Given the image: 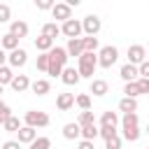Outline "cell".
Masks as SVG:
<instances>
[{
    "mask_svg": "<svg viewBox=\"0 0 149 149\" xmlns=\"http://www.w3.org/2000/svg\"><path fill=\"white\" fill-rule=\"evenodd\" d=\"M56 44H54V40L51 37H47V35H40V37H35V49L40 51V54H47V51H51Z\"/></svg>",
    "mask_w": 149,
    "mask_h": 149,
    "instance_id": "ffe728a7",
    "label": "cell"
},
{
    "mask_svg": "<svg viewBox=\"0 0 149 149\" xmlns=\"http://www.w3.org/2000/svg\"><path fill=\"white\" fill-rule=\"evenodd\" d=\"M2 88H5V86H0V93H2Z\"/></svg>",
    "mask_w": 149,
    "mask_h": 149,
    "instance_id": "f907efd6",
    "label": "cell"
},
{
    "mask_svg": "<svg viewBox=\"0 0 149 149\" xmlns=\"http://www.w3.org/2000/svg\"><path fill=\"white\" fill-rule=\"evenodd\" d=\"M119 112H123V114H128V112H137V98H128V95H123V98L119 100Z\"/></svg>",
    "mask_w": 149,
    "mask_h": 149,
    "instance_id": "7402d4cb",
    "label": "cell"
},
{
    "mask_svg": "<svg viewBox=\"0 0 149 149\" xmlns=\"http://www.w3.org/2000/svg\"><path fill=\"white\" fill-rule=\"evenodd\" d=\"M7 63V54H5V49L0 47V65H5Z\"/></svg>",
    "mask_w": 149,
    "mask_h": 149,
    "instance_id": "7dc6e473",
    "label": "cell"
},
{
    "mask_svg": "<svg viewBox=\"0 0 149 149\" xmlns=\"http://www.w3.org/2000/svg\"><path fill=\"white\" fill-rule=\"evenodd\" d=\"M30 91L35 95H47L51 91V84H49V79H35V81H30Z\"/></svg>",
    "mask_w": 149,
    "mask_h": 149,
    "instance_id": "d6986e66",
    "label": "cell"
},
{
    "mask_svg": "<svg viewBox=\"0 0 149 149\" xmlns=\"http://www.w3.org/2000/svg\"><path fill=\"white\" fill-rule=\"evenodd\" d=\"M2 105H5V102H2V100H0V107H2Z\"/></svg>",
    "mask_w": 149,
    "mask_h": 149,
    "instance_id": "c3c4849f",
    "label": "cell"
},
{
    "mask_svg": "<svg viewBox=\"0 0 149 149\" xmlns=\"http://www.w3.org/2000/svg\"><path fill=\"white\" fill-rule=\"evenodd\" d=\"M95 68H98V54L81 51V56L77 58V72H79V77L81 79H93Z\"/></svg>",
    "mask_w": 149,
    "mask_h": 149,
    "instance_id": "6da1fadb",
    "label": "cell"
},
{
    "mask_svg": "<svg viewBox=\"0 0 149 149\" xmlns=\"http://www.w3.org/2000/svg\"><path fill=\"white\" fill-rule=\"evenodd\" d=\"M77 149H95V147H93V142H91V140H79Z\"/></svg>",
    "mask_w": 149,
    "mask_h": 149,
    "instance_id": "f6af8a7d",
    "label": "cell"
},
{
    "mask_svg": "<svg viewBox=\"0 0 149 149\" xmlns=\"http://www.w3.org/2000/svg\"><path fill=\"white\" fill-rule=\"evenodd\" d=\"M2 149H21V142L19 140H7V142H2Z\"/></svg>",
    "mask_w": 149,
    "mask_h": 149,
    "instance_id": "ee69618b",
    "label": "cell"
},
{
    "mask_svg": "<svg viewBox=\"0 0 149 149\" xmlns=\"http://www.w3.org/2000/svg\"><path fill=\"white\" fill-rule=\"evenodd\" d=\"M12 79H14V72H12V68H9V65H0V86H7V84H12Z\"/></svg>",
    "mask_w": 149,
    "mask_h": 149,
    "instance_id": "83f0119b",
    "label": "cell"
},
{
    "mask_svg": "<svg viewBox=\"0 0 149 149\" xmlns=\"http://www.w3.org/2000/svg\"><path fill=\"white\" fill-rule=\"evenodd\" d=\"M147 133H149V123H147Z\"/></svg>",
    "mask_w": 149,
    "mask_h": 149,
    "instance_id": "681fc988",
    "label": "cell"
},
{
    "mask_svg": "<svg viewBox=\"0 0 149 149\" xmlns=\"http://www.w3.org/2000/svg\"><path fill=\"white\" fill-rule=\"evenodd\" d=\"M81 47H84V51H98L100 49V44H98V37L95 35H86V37H81Z\"/></svg>",
    "mask_w": 149,
    "mask_h": 149,
    "instance_id": "d4e9b609",
    "label": "cell"
},
{
    "mask_svg": "<svg viewBox=\"0 0 149 149\" xmlns=\"http://www.w3.org/2000/svg\"><path fill=\"white\" fill-rule=\"evenodd\" d=\"M137 88H140V95L142 93H149V79L147 77H140L137 79Z\"/></svg>",
    "mask_w": 149,
    "mask_h": 149,
    "instance_id": "60d3db41",
    "label": "cell"
},
{
    "mask_svg": "<svg viewBox=\"0 0 149 149\" xmlns=\"http://www.w3.org/2000/svg\"><path fill=\"white\" fill-rule=\"evenodd\" d=\"M47 54H49V61H54V63H58V65H63V68L68 65V58H70V56H68L65 47H54V49L47 51Z\"/></svg>",
    "mask_w": 149,
    "mask_h": 149,
    "instance_id": "8fae6325",
    "label": "cell"
},
{
    "mask_svg": "<svg viewBox=\"0 0 149 149\" xmlns=\"http://www.w3.org/2000/svg\"><path fill=\"white\" fill-rule=\"evenodd\" d=\"M79 126H88V123H95V114L91 109H81L79 112V119H77Z\"/></svg>",
    "mask_w": 149,
    "mask_h": 149,
    "instance_id": "f1b7e54d",
    "label": "cell"
},
{
    "mask_svg": "<svg viewBox=\"0 0 149 149\" xmlns=\"http://www.w3.org/2000/svg\"><path fill=\"white\" fill-rule=\"evenodd\" d=\"M0 47H2L5 51H14V49H19V37H14L12 33H7V35H2V40H0Z\"/></svg>",
    "mask_w": 149,
    "mask_h": 149,
    "instance_id": "603a6c76",
    "label": "cell"
},
{
    "mask_svg": "<svg viewBox=\"0 0 149 149\" xmlns=\"http://www.w3.org/2000/svg\"><path fill=\"white\" fill-rule=\"evenodd\" d=\"M61 72H63V65H58V63H54V61H49V68H47V74H51V77H61Z\"/></svg>",
    "mask_w": 149,
    "mask_h": 149,
    "instance_id": "74e56055",
    "label": "cell"
},
{
    "mask_svg": "<svg viewBox=\"0 0 149 149\" xmlns=\"http://www.w3.org/2000/svg\"><path fill=\"white\" fill-rule=\"evenodd\" d=\"M79 72H77V68H70V65H65L63 68V72H61V81L65 84V86H77L79 84Z\"/></svg>",
    "mask_w": 149,
    "mask_h": 149,
    "instance_id": "9c48e42d",
    "label": "cell"
},
{
    "mask_svg": "<svg viewBox=\"0 0 149 149\" xmlns=\"http://www.w3.org/2000/svg\"><path fill=\"white\" fill-rule=\"evenodd\" d=\"M56 107L61 112H68L70 107H74V93H58L56 95Z\"/></svg>",
    "mask_w": 149,
    "mask_h": 149,
    "instance_id": "5bb4252c",
    "label": "cell"
},
{
    "mask_svg": "<svg viewBox=\"0 0 149 149\" xmlns=\"http://www.w3.org/2000/svg\"><path fill=\"white\" fill-rule=\"evenodd\" d=\"M28 30H30V28H28L26 21H21V19H19V21H9V33H12L14 37H19V40H21V37H28Z\"/></svg>",
    "mask_w": 149,
    "mask_h": 149,
    "instance_id": "4fadbf2b",
    "label": "cell"
},
{
    "mask_svg": "<svg viewBox=\"0 0 149 149\" xmlns=\"http://www.w3.org/2000/svg\"><path fill=\"white\" fill-rule=\"evenodd\" d=\"M42 35H47V37H51V40H56V37L61 35V26H58L56 21H49V23H44V26H42Z\"/></svg>",
    "mask_w": 149,
    "mask_h": 149,
    "instance_id": "cb8c5ba5",
    "label": "cell"
},
{
    "mask_svg": "<svg viewBox=\"0 0 149 149\" xmlns=\"http://www.w3.org/2000/svg\"><path fill=\"white\" fill-rule=\"evenodd\" d=\"M88 93H93V95H98V98H102V95H107V93H109V84H107L105 79H91V86H88Z\"/></svg>",
    "mask_w": 149,
    "mask_h": 149,
    "instance_id": "7c38bea8",
    "label": "cell"
},
{
    "mask_svg": "<svg viewBox=\"0 0 149 149\" xmlns=\"http://www.w3.org/2000/svg\"><path fill=\"white\" fill-rule=\"evenodd\" d=\"M98 135H100L102 140H107V137L116 135V128H100V126H98Z\"/></svg>",
    "mask_w": 149,
    "mask_h": 149,
    "instance_id": "ab89813d",
    "label": "cell"
},
{
    "mask_svg": "<svg viewBox=\"0 0 149 149\" xmlns=\"http://www.w3.org/2000/svg\"><path fill=\"white\" fill-rule=\"evenodd\" d=\"M137 72H140V77H147L149 79V61H142L137 65Z\"/></svg>",
    "mask_w": 149,
    "mask_h": 149,
    "instance_id": "7bdbcfd3",
    "label": "cell"
},
{
    "mask_svg": "<svg viewBox=\"0 0 149 149\" xmlns=\"http://www.w3.org/2000/svg\"><path fill=\"white\" fill-rule=\"evenodd\" d=\"M100 28H102L100 16H95V14H86V16L81 19V33H84V35H98Z\"/></svg>",
    "mask_w": 149,
    "mask_h": 149,
    "instance_id": "277c9868",
    "label": "cell"
},
{
    "mask_svg": "<svg viewBox=\"0 0 149 149\" xmlns=\"http://www.w3.org/2000/svg\"><path fill=\"white\" fill-rule=\"evenodd\" d=\"M37 70H42V72H47V68H49V54H40L37 56Z\"/></svg>",
    "mask_w": 149,
    "mask_h": 149,
    "instance_id": "8d00e7d4",
    "label": "cell"
},
{
    "mask_svg": "<svg viewBox=\"0 0 149 149\" xmlns=\"http://www.w3.org/2000/svg\"><path fill=\"white\" fill-rule=\"evenodd\" d=\"M21 126H23V123H21V121H19V116H14V114H12V116H9V119L2 123V128H5L7 133H16Z\"/></svg>",
    "mask_w": 149,
    "mask_h": 149,
    "instance_id": "4dcf8cb0",
    "label": "cell"
},
{
    "mask_svg": "<svg viewBox=\"0 0 149 149\" xmlns=\"http://www.w3.org/2000/svg\"><path fill=\"white\" fill-rule=\"evenodd\" d=\"M65 51H68V56L79 58V56H81V51H84V47H81V37H72V40H68Z\"/></svg>",
    "mask_w": 149,
    "mask_h": 149,
    "instance_id": "44dd1931",
    "label": "cell"
},
{
    "mask_svg": "<svg viewBox=\"0 0 149 149\" xmlns=\"http://www.w3.org/2000/svg\"><path fill=\"white\" fill-rule=\"evenodd\" d=\"M121 130H123V140H128V142H137L140 135H142V130L137 126H128V128H121Z\"/></svg>",
    "mask_w": 149,
    "mask_h": 149,
    "instance_id": "4316f807",
    "label": "cell"
},
{
    "mask_svg": "<svg viewBox=\"0 0 149 149\" xmlns=\"http://www.w3.org/2000/svg\"><path fill=\"white\" fill-rule=\"evenodd\" d=\"M116 61H119V49L114 44H107V47H100L98 49V68L109 70Z\"/></svg>",
    "mask_w": 149,
    "mask_h": 149,
    "instance_id": "7a4b0ae2",
    "label": "cell"
},
{
    "mask_svg": "<svg viewBox=\"0 0 149 149\" xmlns=\"http://www.w3.org/2000/svg\"><path fill=\"white\" fill-rule=\"evenodd\" d=\"M9 86H12L16 93H23V91L30 88V79H28V74H14V79H12Z\"/></svg>",
    "mask_w": 149,
    "mask_h": 149,
    "instance_id": "e0dca14e",
    "label": "cell"
},
{
    "mask_svg": "<svg viewBox=\"0 0 149 149\" xmlns=\"http://www.w3.org/2000/svg\"><path fill=\"white\" fill-rule=\"evenodd\" d=\"M61 35H65L68 40H72V37H81V21H77V19H68V21H63V26H61Z\"/></svg>",
    "mask_w": 149,
    "mask_h": 149,
    "instance_id": "5b68a950",
    "label": "cell"
},
{
    "mask_svg": "<svg viewBox=\"0 0 149 149\" xmlns=\"http://www.w3.org/2000/svg\"><path fill=\"white\" fill-rule=\"evenodd\" d=\"M74 105H77L79 109H91V95H88V93L74 95Z\"/></svg>",
    "mask_w": 149,
    "mask_h": 149,
    "instance_id": "1f68e13d",
    "label": "cell"
},
{
    "mask_svg": "<svg viewBox=\"0 0 149 149\" xmlns=\"http://www.w3.org/2000/svg\"><path fill=\"white\" fill-rule=\"evenodd\" d=\"M33 2H35V7H37V9H42V12H44V9H49V12H51V7L56 5V0H33Z\"/></svg>",
    "mask_w": 149,
    "mask_h": 149,
    "instance_id": "f35d334b",
    "label": "cell"
},
{
    "mask_svg": "<svg viewBox=\"0 0 149 149\" xmlns=\"http://www.w3.org/2000/svg\"><path fill=\"white\" fill-rule=\"evenodd\" d=\"M105 149H121V135L116 133V135L107 137V140H105Z\"/></svg>",
    "mask_w": 149,
    "mask_h": 149,
    "instance_id": "e575fe53",
    "label": "cell"
},
{
    "mask_svg": "<svg viewBox=\"0 0 149 149\" xmlns=\"http://www.w3.org/2000/svg\"><path fill=\"white\" fill-rule=\"evenodd\" d=\"M147 149H149V147H147Z\"/></svg>",
    "mask_w": 149,
    "mask_h": 149,
    "instance_id": "816d5d0a",
    "label": "cell"
},
{
    "mask_svg": "<svg viewBox=\"0 0 149 149\" xmlns=\"http://www.w3.org/2000/svg\"><path fill=\"white\" fill-rule=\"evenodd\" d=\"M137 123H140V116H137V112H128V114H123V116H121V128L137 126Z\"/></svg>",
    "mask_w": 149,
    "mask_h": 149,
    "instance_id": "f546056e",
    "label": "cell"
},
{
    "mask_svg": "<svg viewBox=\"0 0 149 149\" xmlns=\"http://www.w3.org/2000/svg\"><path fill=\"white\" fill-rule=\"evenodd\" d=\"M123 93H126L128 98H137V95H140L137 81H126V84H123Z\"/></svg>",
    "mask_w": 149,
    "mask_h": 149,
    "instance_id": "836d02e7",
    "label": "cell"
},
{
    "mask_svg": "<svg viewBox=\"0 0 149 149\" xmlns=\"http://www.w3.org/2000/svg\"><path fill=\"white\" fill-rule=\"evenodd\" d=\"M63 2H65L68 7H79V5H81V0H63Z\"/></svg>",
    "mask_w": 149,
    "mask_h": 149,
    "instance_id": "bcb514c9",
    "label": "cell"
},
{
    "mask_svg": "<svg viewBox=\"0 0 149 149\" xmlns=\"http://www.w3.org/2000/svg\"><path fill=\"white\" fill-rule=\"evenodd\" d=\"M63 137H65V140H79V137H81V126H79L77 121L65 123V126H63Z\"/></svg>",
    "mask_w": 149,
    "mask_h": 149,
    "instance_id": "9a60e30c",
    "label": "cell"
},
{
    "mask_svg": "<svg viewBox=\"0 0 149 149\" xmlns=\"http://www.w3.org/2000/svg\"><path fill=\"white\" fill-rule=\"evenodd\" d=\"M116 126H119V114L112 112V109L102 112V116H100V128H116Z\"/></svg>",
    "mask_w": 149,
    "mask_h": 149,
    "instance_id": "ac0fdd59",
    "label": "cell"
},
{
    "mask_svg": "<svg viewBox=\"0 0 149 149\" xmlns=\"http://www.w3.org/2000/svg\"><path fill=\"white\" fill-rule=\"evenodd\" d=\"M9 19H12V9H9V5L0 2V23H9Z\"/></svg>",
    "mask_w": 149,
    "mask_h": 149,
    "instance_id": "d590c367",
    "label": "cell"
},
{
    "mask_svg": "<svg viewBox=\"0 0 149 149\" xmlns=\"http://www.w3.org/2000/svg\"><path fill=\"white\" fill-rule=\"evenodd\" d=\"M49 114L47 112H37V109H28L23 114V126H30V128H47L49 126Z\"/></svg>",
    "mask_w": 149,
    "mask_h": 149,
    "instance_id": "3957f363",
    "label": "cell"
},
{
    "mask_svg": "<svg viewBox=\"0 0 149 149\" xmlns=\"http://www.w3.org/2000/svg\"><path fill=\"white\" fill-rule=\"evenodd\" d=\"M16 135H19V142H21V144H30V142L37 137V128H30V126H21V128L16 130Z\"/></svg>",
    "mask_w": 149,
    "mask_h": 149,
    "instance_id": "2e32d148",
    "label": "cell"
},
{
    "mask_svg": "<svg viewBox=\"0 0 149 149\" xmlns=\"http://www.w3.org/2000/svg\"><path fill=\"white\" fill-rule=\"evenodd\" d=\"M7 63H9V68H23L26 63H28V51L26 49H14V51H9L7 54Z\"/></svg>",
    "mask_w": 149,
    "mask_h": 149,
    "instance_id": "8992f818",
    "label": "cell"
},
{
    "mask_svg": "<svg viewBox=\"0 0 149 149\" xmlns=\"http://www.w3.org/2000/svg\"><path fill=\"white\" fill-rule=\"evenodd\" d=\"M28 147H30V149H51V140H49V137H35Z\"/></svg>",
    "mask_w": 149,
    "mask_h": 149,
    "instance_id": "d6a6232c",
    "label": "cell"
},
{
    "mask_svg": "<svg viewBox=\"0 0 149 149\" xmlns=\"http://www.w3.org/2000/svg\"><path fill=\"white\" fill-rule=\"evenodd\" d=\"M142 61H147V51H144V47H142V44H130V47H128V63L140 65Z\"/></svg>",
    "mask_w": 149,
    "mask_h": 149,
    "instance_id": "ba28073f",
    "label": "cell"
},
{
    "mask_svg": "<svg viewBox=\"0 0 149 149\" xmlns=\"http://www.w3.org/2000/svg\"><path fill=\"white\" fill-rule=\"evenodd\" d=\"M9 116H12V109H9V105H2V107H0V126H2V123H5Z\"/></svg>",
    "mask_w": 149,
    "mask_h": 149,
    "instance_id": "b9f144b4",
    "label": "cell"
},
{
    "mask_svg": "<svg viewBox=\"0 0 149 149\" xmlns=\"http://www.w3.org/2000/svg\"><path fill=\"white\" fill-rule=\"evenodd\" d=\"M119 77H121L123 81H137V79H140L137 65H133V63H126V65H121V68H119Z\"/></svg>",
    "mask_w": 149,
    "mask_h": 149,
    "instance_id": "30bf717a",
    "label": "cell"
},
{
    "mask_svg": "<svg viewBox=\"0 0 149 149\" xmlns=\"http://www.w3.org/2000/svg\"><path fill=\"white\" fill-rule=\"evenodd\" d=\"M95 137H98V123L81 126V140H91V142H95Z\"/></svg>",
    "mask_w": 149,
    "mask_h": 149,
    "instance_id": "484cf974",
    "label": "cell"
},
{
    "mask_svg": "<svg viewBox=\"0 0 149 149\" xmlns=\"http://www.w3.org/2000/svg\"><path fill=\"white\" fill-rule=\"evenodd\" d=\"M51 16L56 19V23L61 21H68V19H72V7H68L65 2H56L54 7H51Z\"/></svg>",
    "mask_w": 149,
    "mask_h": 149,
    "instance_id": "52a82bcc",
    "label": "cell"
}]
</instances>
